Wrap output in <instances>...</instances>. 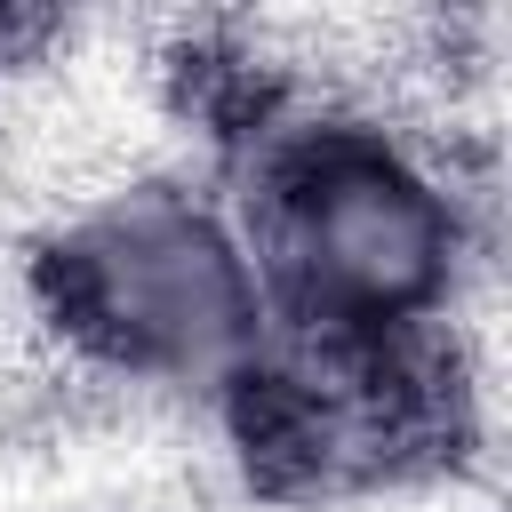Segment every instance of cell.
Returning <instances> with one entry per match:
<instances>
[{
    "instance_id": "cell-1",
    "label": "cell",
    "mask_w": 512,
    "mask_h": 512,
    "mask_svg": "<svg viewBox=\"0 0 512 512\" xmlns=\"http://www.w3.org/2000/svg\"><path fill=\"white\" fill-rule=\"evenodd\" d=\"M208 72L224 80L216 48ZM208 136L232 176V216L248 232L264 304L280 336L312 344H416L488 272V192L440 152L384 120L312 112L224 80Z\"/></svg>"
},
{
    "instance_id": "cell-2",
    "label": "cell",
    "mask_w": 512,
    "mask_h": 512,
    "mask_svg": "<svg viewBox=\"0 0 512 512\" xmlns=\"http://www.w3.org/2000/svg\"><path fill=\"white\" fill-rule=\"evenodd\" d=\"M24 272L72 376L112 400H232L272 344L248 232L192 168L72 208L24 248Z\"/></svg>"
}]
</instances>
